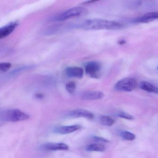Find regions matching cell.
Listing matches in <instances>:
<instances>
[{"label": "cell", "mask_w": 158, "mask_h": 158, "mask_svg": "<svg viewBox=\"0 0 158 158\" xmlns=\"http://www.w3.org/2000/svg\"><path fill=\"white\" fill-rule=\"evenodd\" d=\"M67 90L70 94L73 93L76 89V84L74 82H70L67 84Z\"/></svg>", "instance_id": "obj_19"}, {"label": "cell", "mask_w": 158, "mask_h": 158, "mask_svg": "<svg viewBox=\"0 0 158 158\" xmlns=\"http://www.w3.org/2000/svg\"><path fill=\"white\" fill-rule=\"evenodd\" d=\"M140 88L148 92L158 93V88L150 83L146 81H142L140 83Z\"/></svg>", "instance_id": "obj_13"}, {"label": "cell", "mask_w": 158, "mask_h": 158, "mask_svg": "<svg viewBox=\"0 0 158 158\" xmlns=\"http://www.w3.org/2000/svg\"><path fill=\"white\" fill-rule=\"evenodd\" d=\"M81 126L78 125H71V126H61L57 127L54 130V132L56 133L61 135L68 134L80 130Z\"/></svg>", "instance_id": "obj_10"}, {"label": "cell", "mask_w": 158, "mask_h": 158, "mask_svg": "<svg viewBox=\"0 0 158 158\" xmlns=\"http://www.w3.org/2000/svg\"><path fill=\"white\" fill-rule=\"evenodd\" d=\"M87 13L88 10L86 8L81 6H76L66 10L58 15L55 19L56 21H64L69 19L85 15Z\"/></svg>", "instance_id": "obj_3"}, {"label": "cell", "mask_w": 158, "mask_h": 158, "mask_svg": "<svg viewBox=\"0 0 158 158\" xmlns=\"http://www.w3.org/2000/svg\"><path fill=\"white\" fill-rule=\"evenodd\" d=\"M100 122L103 126L111 127L115 123V120L114 118L107 116H103L100 117Z\"/></svg>", "instance_id": "obj_15"}, {"label": "cell", "mask_w": 158, "mask_h": 158, "mask_svg": "<svg viewBox=\"0 0 158 158\" xmlns=\"http://www.w3.org/2000/svg\"><path fill=\"white\" fill-rule=\"evenodd\" d=\"M94 139L96 142H104V143H108V142H109V141H108L106 139L101 138V137H97V136H94Z\"/></svg>", "instance_id": "obj_21"}, {"label": "cell", "mask_w": 158, "mask_h": 158, "mask_svg": "<svg viewBox=\"0 0 158 158\" xmlns=\"http://www.w3.org/2000/svg\"><path fill=\"white\" fill-rule=\"evenodd\" d=\"M18 26L17 21H13L0 28V39L7 37L15 30Z\"/></svg>", "instance_id": "obj_6"}, {"label": "cell", "mask_w": 158, "mask_h": 158, "mask_svg": "<svg viewBox=\"0 0 158 158\" xmlns=\"http://www.w3.org/2000/svg\"><path fill=\"white\" fill-rule=\"evenodd\" d=\"M43 150H50V151H56V150H68L69 147L67 145L63 143H49L43 145L41 147Z\"/></svg>", "instance_id": "obj_9"}, {"label": "cell", "mask_w": 158, "mask_h": 158, "mask_svg": "<svg viewBox=\"0 0 158 158\" xmlns=\"http://www.w3.org/2000/svg\"><path fill=\"white\" fill-rule=\"evenodd\" d=\"M137 86V81L133 78H126L118 81L115 88L119 92H130L133 91Z\"/></svg>", "instance_id": "obj_4"}, {"label": "cell", "mask_w": 158, "mask_h": 158, "mask_svg": "<svg viewBox=\"0 0 158 158\" xmlns=\"http://www.w3.org/2000/svg\"><path fill=\"white\" fill-rule=\"evenodd\" d=\"M71 117H85L92 120L94 118V115L92 112L83 109H77L71 111L69 113Z\"/></svg>", "instance_id": "obj_11"}, {"label": "cell", "mask_w": 158, "mask_h": 158, "mask_svg": "<svg viewBox=\"0 0 158 158\" xmlns=\"http://www.w3.org/2000/svg\"><path fill=\"white\" fill-rule=\"evenodd\" d=\"M11 64L8 62H0V73L7 71L11 68Z\"/></svg>", "instance_id": "obj_18"}, {"label": "cell", "mask_w": 158, "mask_h": 158, "mask_svg": "<svg viewBox=\"0 0 158 158\" xmlns=\"http://www.w3.org/2000/svg\"><path fill=\"white\" fill-rule=\"evenodd\" d=\"M118 116L119 117L128 120H133L134 119V117L133 116H131L126 112H120L119 113H118Z\"/></svg>", "instance_id": "obj_20"}, {"label": "cell", "mask_w": 158, "mask_h": 158, "mask_svg": "<svg viewBox=\"0 0 158 158\" xmlns=\"http://www.w3.org/2000/svg\"><path fill=\"white\" fill-rule=\"evenodd\" d=\"M104 97V93L99 91H88L82 93L81 95V98L85 100H99Z\"/></svg>", "instance_id": "obj_7"}, {"label": "cell", "mask_w": 158, "mask_h": 158, "mask_svg": "<svg viewBox=\"0 0 158 158\" xmlns=\"http://www.w3.org/2000/svg\"><path fill=\"white\" fill-rule=\"evenodd\" d=\"M82 29L87 30H117L122 28L123 24L117 21L99 19H87L81 23L78 26Z\"/></svg>", "instance_id": "obj_1"}, {"label": "cell", "mask_w": 158, "mask_h": 158, "mask_svg": "<svg viewBox=\"0 0 158 158\" xmlns=\"http://www.w3.org/2000/svg\"><path fill=\"white\" fill-rule=\"evenodd\" d=\"M32 67L31 66H24L20 67L18 68L12 70L9 73V76H13L14 75H17V74H19V73L23 72V71H25V70L30 69Z\"/></svg>", "instance_id": "obj_17"}, {"label": "cell", "mask_w": 158, "mask_h": 158, "mask_svg": "<svg viewBox=\"0 0 158 158\" xmlns=\"http://www.w3.org/2000/svg\"><path fill=\"white\" fill-rule=\"evenodd\" d=\"M85 149L88 151L101 152L106 151V147L101 144L94 143L89 145L86 147Z\"/></svg>", "instance_id": "obj_14"}, {"label": "cell", "mask_w": 158, "mask_h": 158, "mask_svg": "<svg viewBox=\"0 0 158 158\" xmlns=\"http://www.w3.org/2000/svg\"><path fill=\"white\" fill-rule=\"evenodd\" d=\"M157 69L158 70V67H157Z\"/></svg>", "instance_id": "obj_23"}, {"label": "cell", "mask_w": 158, "mask_h": 158, "mask_svg": "<svg viewBox=\"0 0 158 158\" xmlns=\"http://www.w3.org/2000/svg\"><path fill=\"white\" fill-rule=\"evenodd\" d=\"M156 19H158V12H153L147 13L136 18L132 21L134 23H147Z\"/></svg>", "instance_id": "obj_8"}, {"label": "cell", "mask_w": 158, "mask_h": 158, "mask_svg": "<svg viewBox=\"0 0 158 158\" xmlns=\"http://www.w3.org/2000/svg\"><path fill=\"white\" fill-rule=\"evenodd\" d=\"M0 117L3 120L12 122L23 121L30 118L29 115L18 109H9L4 111L0 114Z\"/></svg>", "instance_id": "obj_2"}, {"label": "cell", "mask_w": 158, "mask_h": 158, "mask_svg": "<svg viewBox=\"0 0 158 158\" xmlns=\"http://www.w3.org/2000/svg\"><path fill=\"white\" fill-rule=\"evenodd\" d=\"M36 97L38 98H42L43 97V95L41 94H38L36 95Z\"/></svg>", "instance_id": "obj_22"}, {"label": "cell", "mask_w": 158, "mask_h": 158, "mask_svg": "<svg viewBox=\"0 0 158 158\" xmlns=\"http://www.w3.org/2000/svg\"><path fill=\"white\" fill-rule=\"evenodd\" d=\"M65 72L69 77L81 79L83 76V70L77 66L69 67L66 69Z\"/></svg>", "instance_id": "obj_12"}, {"label": "cell", "mask_w": 158, "mask_h": 158, "mask_svg": "<svg viewBox=\"0 0 158 158\" xmlns=\"http://www.w3.org/2000/svg\"><path fill=\"white\" fill-rule=\"evenodd\" d=\"M120 135L123 139L126 141H132L135 139V135L134 134L127 131L122 132Z\"/></svg>", "instance_id": "obj_16"}, {"label": "cell", "mask_w": 158, "mask_h": 158, "mask_svg": "<svg viewBox=\"0 0 158 158\" xmlns=\"http://www.w3.org/2000/svg\"><path fill=\"white\" fill-rule=\"evenodd\" d=\"M101 65L96 61H91L87 63L85 66V72L90 77L98 79L100 74Z\"/></svg>", "instance_id": "obj_5"}]
</instances>
